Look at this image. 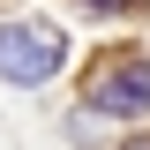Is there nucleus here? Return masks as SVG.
<instances>
[{"mask_svg":"<svg viewBox=\"0 0 150 150\" xmlns=\"http://www.w3.org/2000/svg\"><path fill=\"white\" fill-rule=\"evenodd\" d=\"M83 112H150V60H112L90 83V105Z\"/></svg>","mask_w":150,"mask_h":150,"instance_id":"nucleus-2","label":"nucleus"},{"mask_svg":"<svg viewBox=\"0 0 150 150\" xmlns=\"http://www.w3.org/2000/svg\"><path fill=\"white\" fill-rule=\"evenodd\" d=\"M68 60V38L53 23H8L0 30V83H53Z\"/></svg>","mask_w":150,"mask_h":150,"instance_id":"nucleus-1","label":"nucleus"},{"mask_svg":"<svg viewBox=\"0 0 150 150\" xmlns=\"http://www.w3.org/2000/svg\"><path fill=\"white\" fill-rule=\"evenodd\" d=\"M128 150H150V135H135V143H128Z\"/></svg>","mask_w":150,"mask_h":150,"instance_id":"nucleus-4","label":"nucleus"},{"mask_svg":"<svg viewBox=\"0 0 150 150\" xmlns=\"http://www.w3.org/2000/svg\"><path fill=\"white\" fill-rule=\"evenodd\" d=\"M83 8H90V15H128L135 0H83Z\"/></svg>","mask_w":150,"mask_h":150,"instance_id":"nucleus-3","label":"nucleus"}]
</instances>
